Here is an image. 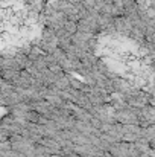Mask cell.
<instances>
[{
  "label": "cell",
  "instance_id": "cell-1",
  "mask_svg": "<svg viewBox=\"0 0 155 157\" xmlns=\"http://www.w3.org/2000/svg\"><path fill=\"white\" fill-rule=\"evenodd\" d=\"M64 29H65V32L67 34H70V35H75L76 32H78V23H75V21H65V25H64Z\"/></svg>",
  "mask_w": 155,
  "mask_h": 157
}]
</instances>
